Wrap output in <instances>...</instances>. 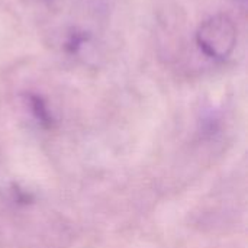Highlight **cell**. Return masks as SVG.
Segmentation results:
<instances>
[{
  "instance_id": "5",
  "label": "cell",
  "mask_w": 248,
  "mask_h": 248,
  "mask_svg": "<svg viewBox=\"0 0 248 248\" xmlns=\"http://www.w3.org/2000/svg\"><path fill=\"white\" fill-rule=\"evenodd\" d=\"M48 1H52V0H48Z\"/></svg>"
},
{
  "instance_id": "3",
  "label": "cell",
  "mask_w": 248,
  "mask_h": 248,
  "mask_svg": "<svg viewBox=\"0 0 248 248\" xmlns=\"http://www.w3.org/2000/svg\"><path fill=\"white\" fill-rule=\"evenodd\" d=\"M89 39V33L87 32H83V31H73L67 39V44H65V48L70 54H76L80 51V48L87 42Z\"/></svg>"
},
{
  "instance_id": "1",
  "label": "cell",
  "mask_w": 248,
  "mask_h": 248,
  "mask_svg": "<svg viewBox=\"0 0 248 248\" xmlns=\"http://www.w3.org/2000/svg\"><path fill=\"white\" fill-rule=\"evenodd\" d=\"M201 51L217 61H225L237 45V28L228 15H215L201 23L196 31Z\"/></svg>"
},
{
  "instance_id": "4",
  "label": "cell",
  "mask_w": 248,
  "mask_h": 248,
  "mask_svg": "<svg viewBox=\"0 0 248 248\" xmlns=\"http://www.w3.org/2000/svg\"><path fill=\"white\" fill-rule=\"evenodd\" d=\"M235 1H238V3H241V4H246V3H247V0H235Z\"/></svg>"
},
{
  "instance_id": "2",
  "label": "cell",
  "mask_w": 248,
  "mask_h": 248,
  "mask_svg": "<svg viewBox=\"0 0 248 248\" xmlns=\"http://www.w3.org/2000/svg\"><path fill=\"white\" fill-rule=\"evenodd\" d=\"M29 105H31V108H32V112H33L35 118H36L44 126L51 125V115H49L48 108H46V105H45V102L42 100L41 96L29 94Z\"/></svg>"
}]
</instances>
